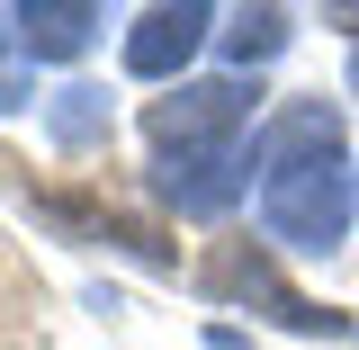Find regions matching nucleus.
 <instances>
[{
  "label": "nucleus",
  "mask_w": 359,
  "mask_h": 350,
  "mask_svg": "<svg viewBox=\"0 0 359 350\" xmlns=\"http://www.w3.org/2000/svg\"><path fill=\"white\" fill-rule=\"evenodd\" d=\"M243 153H252V144H243ZM252 189H261V234L278 252L323 261V252L351 243L359 180H351L341 153H269V162H252Z\"/></svg>",
  "instance_id": "obj_1"
},
{
  "label": "nucleus",
  "mask_w": 359,
  "mask_h": 350,
  "mask_svg": "<svg viewBox=\"0 0 359 350\" xmlns=\"http://www.w3.org/2000/svg\"><path fill=\"white\" fill-rule=\"evenodd\" d=\"M261 108L252 72H216V81H180L162 99H144V135H153V162L162 153H243V126Z\"/></svg>",
  "instance_id": "obj_2"
},
{
  "label": "nucleus",
  "mask_w": 359,
  "mask_h": 350,
  "mask_svg": "<svg viewBox=\"0 0 359 350\" xmlns=\"http://www.w3.org/2000/svg\"><path fill=\"white\" fill-rule=\"evenodd\" d=\"M198 288H207V297H243V306H261L269 323H287V332H332V342H351V314L297 297V288L269 269L261 243H216V252L198 261Z\"/></svg>",
  "instance_id": "obj_3"
},
{
  "label": "nucleus",
  "mask_w": 359,
  "mask_h": 350,
  "mask_svg": "<svg viewBox=\"0 0 359 350\" xmlns=\"http://www.w3.org/2000/svg\"><path fill=\"white\" fill-rule=\"evenodd\" d=\"M252 189V153H162L153 198L180 216H233V198Z\"/></svg>",
  "instance_id": "obj_4"
},
{
  "label": "nucleus",
  "mask_w": 359,
  "mask_h": 350,
  "mask_svg": "<svg viewBox=\"0 0 359 350\" xmlns=\"http://www.w3.org/2000/svg\"><path fill=\"white\" fill-rule=\"evenodd\" d=\"M207 36H216V9H207V0L144 9V18L126 27V72H135V81H171V90H180V63H189Z\"/></svg>",
  "instance_id": "obj_5"
},
{
  "label": "nucleus",
  "mask_w": 359,
  "mask_h": 350,
  "mask_svg": "<svg viewBox=\"0 0 359 350\" xmlns=\"http://www.w3.org/2000/svg\"><path fill=\"white\" fill-rule=\"evenodd\" d=\"M99 27H108L99 0H18L9 9V36H18L27 63H72V54L99 45Z\"/></svg>",
  "instance_id": "obj_6"
},
{
  "label": "nucleus",
  "mask_w": 359,
  "mask_h": 350,
  "mask_svg": "<svg viewBox=\"0 0 359 350\" xmlns=\"http://www.w3.org/2000/svg\"><path fill=\"white\" fill-rule=\"evenodd\" d=\"M108 126H117V117H108V90H90V81H63L45 99V135H54L63 153H99Z\"/></svg>",
  "instance_id": "obj_7"
},
{
  "label": "nucleus",
  "mask_w": 359,
  "mask_h": 350,
  "mask_svg": "<svg viewBox=\"0 0 359 350\" xmlns=\"http://www.w3.org/2000/svg\"><path fill=\"white\" fill-rule=\"evenodd\" d=\"M287 36H297L287 9H233V18L216 27V45H224L233 72H252V63H269V54H287Z\"/></svg>",
  "instance_id": "obj_8"
},
{
  "label": "nucleus",
  "mask_w": 359,
  "mask_h": 350,
  "mask_svg": "<svg viewBox=\"0 0 359 350\" xmlns=\"http://www.w3.org/2000/svg\"><path fill=\"white\" fill-rule=\"evenodd\" d=\"M0 45H18V36H9V18H0Z\"/></svg>",
  "instance_id": "obj_9"
},
{
  "label": "nucleus",
  "mask_w": 359,
  "mask_h": 350,
  "mask_svg": "<svg viewBox=\"0 0 359 350\" xmlns=\"http://www.w3.org/2000/svg\"><path fill=\"white\" fill-rule=\"evenodd\" d=\"M351 90H359V54H351Z\"/></svg>",
  "instance_id": "obj_10"
}]
</instances>
